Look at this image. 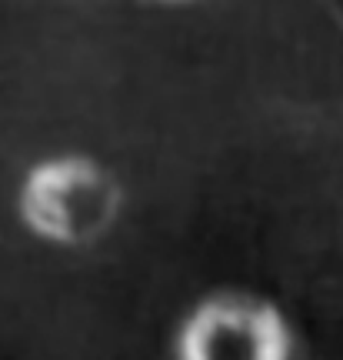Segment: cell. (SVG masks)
Returning <instances> with one entry per match:
<instances>
[{"instance_id":"cell-1","label":"cell","mask_w":343,"mask_h":360,"mask_svg":"<svg viewBox=\"0 0 343 360\" xmlns=\"http://www.w3.org/2000/svg\"><path fill=\"white\" fill-rule=\"evenodd\" d=\"M120 207V191L87 157L44 160L27 174L20 214L30 231L67 247L93 244L110 231Z\"/></svg>"},{"instance_id":"cell-2","label":"cell","mask_w":343,"mask_h":360,"mask_svg":"<svg viewBox=\"0 0 343 360\" xmlns=\"http://www.w3.org/2000/svg\"><path fill=\"white\" fill-rule=\"evenodd\" d=\"M177 360H293V330L270 300L216 294L183 321Z\"/></svg>"},{"instance_id":"cell-3","label":"cell","mask_w":343,"mask_h":360,"mask_svg":"<svg viewBox=\"0 0 343 360\" xmlns=\"http://www.w3.org/2000/svg\"><path fill=\"white\" fill-rule=\"evenodd\" d=\"M167 4H183V0H167Z\"/></svg>"}]
</instances>
